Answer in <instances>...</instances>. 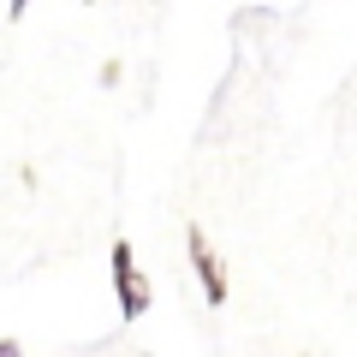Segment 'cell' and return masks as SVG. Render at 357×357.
I'll list each match as a JSON object with an SVG mask.
<instances>
[{"instance_id": "obj_1", "label": "cell", "mask_w": 357, "mask_h": 357, "mask_svg": "<svg viewBox=\"0 0 357 357\" xmlns=\"http://www.w3.org/2000/svg\"><path fill=\"white\" fill-rule=\"evenodd\" d=\"M107 274H114L119 316H126V321L149 316V280H143V268L131 262V244H126V238H119V244H114V256H107Z\"/></svg>"}, {"instance_id": "obj_2", "label": "cell", "mask_w": 357, "mask_h": 357, "mask_svg": "<svg viewBox=\"0 0 357 357\" xmlns=\"http://www.w3.org/2000/svg\"><path fill=\"white\" fill-rule=\"evenodd\" d=\"M185 250H191V268H197V280H203V298L208 304H227V274H220V256H215V244L203 238V227H185Z\"/></svg>"}, {"instance_id": "obj_3", "label": "cell", "mask_w": 357, "mask_h": 357, "mask_svg": "<svg viewBox=\"0 0 357 357\" xmlns=\"http://www.w3.org/2000/svg\"><path fill=\"white\" fill-rule=\"evenodd\" d=\"M0 357H24V345H18V340H0Z\"/></svg>"}, {"instance_id": "obj_4", "label": "cell", "mask_w": 357, "mask_h": 357, "mask_svg": "<svg viewBox=\"0 0 357 357\" xmlns=\"http://www.w3.org/2000/svg\"><path fill=\"white\" fill-rule=\"evenodd\" d=\"M24 6H30V0H13V18H24Z\"/></svg>"}]
</instances>
